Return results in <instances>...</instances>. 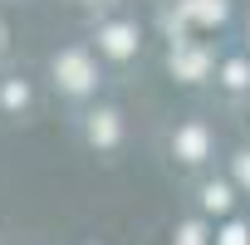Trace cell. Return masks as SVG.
<instances>
[{
	"label": "cell",
	"mask_w": 250,
	"mask_h": 245,
	"mask_svg": "<svg viewBox=\"0 0 250 245\" xmlns=\"http://www.w3.org/2000/svg\"><path fill=\"white\" fill-rule=\"evenodd\" d=\"M172 147H177V157H182V162H201V157H206V147H211V138H206L201 122H191V128H182V133H177V143H172Z\"/></svg>",
	"instance_id": "2"
},
{
	"label": "cell",
	"mask_w": 250,
	"mask_h": 245,
	"mask_svg": "<svg viewBox=\"0 0 250 245\" xmlns=\"http://www.w3.org/2000/svg\"><path fill=\"white\" fill-rule=\"evenodd\" d=\"M235 172H240V182H245V186H250V152H245V157H240V167H235Z\"/></svg>",
	"instance_id": "11"
},
{
	"label": "cell",
	"mask_w": 250,
	"mask_h": 245,
	"mask_svg": "<svg viewBox=\"0 0 250 245\" xmlns=\"http://www.w3.org/2000/svg\"><path fill=\"white\" fill-rule=\"evenodd\" d=\"M226 206H230V186H216L211 182L206 186V211H226Z\"/></svg>",
	"instance_id": "7"
},
{
	"label": "cell",
	"mask_w": 250,
	"mask_h": 245,
	"mask_svg": "<svg viewBox=\"0 0 250 245\" xmlns=\"http://www.w3.org/2000/svg\"><path fill=\"white\" fill-rule=\"evenodd\" d=\"M0 49H5V25H0Z\"/></svg>",
	"instance_id": "12"
},
{
	"label": "cell",
	"mask_w": 250,
	"mask_h": 245,
	"mask_svg": "<svg viewBox=\"0 0 250 245\" xmlns=\"http://www.w3.org/2000/svg\"><path fill=\"white\" fill-rule=\"evenodd\" d=\"M88 138H93L98 147H113V143H118V113H113V108L93 113V122H88Z\"/></svg>",
	"instance_id": "4"
},
{
	"label": "cell",
	"mask_w": 250,
	"mask_h": 245,
	"mask_svg": "<svg viewBox=\"0 0 250 245\" xmlns=\"http://www.w3.org/2000/svg\"><path fill=\"white\" fill-rule=\"evenodd\" d=\"M172 74H182L187 83L201 79V74H206V54H201V49H177V54H172Z\"/></svg>",
	"instance_id": "5"
},
{
	"label": "cell",
	"mask_w": 250,
	"mask_h": 245,
	"mask_svg": "<svg viewBox=\"0 0 250 245\" xmlns=\"http://www.w3.org/2000/svg\"><path fill=\"white\" fill-rule=\"evenodd\" d=\"M98 44H103L113 59H128V54L138 49V30H133V25H108V30L98 35Z\"/></svg>",
	"instance_id": "3"
},
{
	"label": "cell",
	"mask_w": 250,
	"mask_h": 245,
	"mask_svg": "<svg viewBox=\"0 0 250 245\" xmlns=\"http://www.w3.org/2000/svg\"><path fill=\"white\" fill-rule=\"evenodd\" d=\"M25 98H30L25 83H5V108H25Z\"/></svg>",
	"instance_id": "8"
},
{
	"label": "cell",
	"mask_w": 250,
	"mask_h": 245,
	"mask_svg": "<svg viewBox=\"0 0 250 245\" xmlns=\"http://www.w3.org/2000/svg\"><path fill=\"white\" fill-rule=\"evenodd\" d=\"M245 235H250L245 225H226V230H221V245H250Z\"/></svg>",
	"instance_id": "9"
},
{
	"label": "cell",
	"mask_w": 250,
	"mask_h": 245,
	"mask_svg": "<svg viewBox=\"0 0 250 245\" xmlns=\"http://www.w3.org/2000/svg\"><path fill=\"white\" fill-rule=\"evenodd\" d=\"M201 240H206L201 225H187V230H182V245H201Z\"/></svg>",
	"instance_id": "10"
},
{
	"label": "cell",
	"mask_w": 250,
	"mask_h": 245,
	"mask_svg": "<svg viewBox=\"0 0 250 245\" xmlns=\"http://www.w3.org/2000/svg\"><path fill=\"white\" fill-rule=\"evenodd\" d=\"M54 74H59V83H64L69 93H88V88H93V59H88L83 49H64V54L54 59Z\"/></svg>",
	"instance_id": "1"
},
{
	"label": "cell",
	"mask_w": 250,
	"mask_h": 245,
	"mask_svg": "<svg viewBox=\"0 0 250 245\" xmlns=\"http://www.w3.org/2000/svg\"><path fill=\"white\" fill-rule=\"evenodd\" d=\"M226 83H230V88H245V83H250V64H245V59L226 64Z\"/></svg>",
	"instance_id": "6"
}]
</instances>
